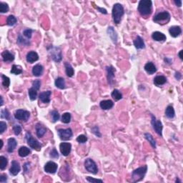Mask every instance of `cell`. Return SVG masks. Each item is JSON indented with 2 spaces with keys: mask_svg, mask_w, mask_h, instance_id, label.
Returning a JSON list of instances; mask_svg holds the SVG:
<instances>
[{
  "mask_svg": "<svg viewBox=\"0 0 183 183\" xmlns=\"http://www.w3.org/2000/svg\"><path fill=\"white\" fill-rule=\"evenodd\" d=\"M16 145H17V142L16 139L14 138H10L8 139V149H7L8 152H12L16 148Z\"/></svg>",
  "mask_w": 183,
  "mask_h": 183,
  "instance_id": "obj_27",
  "label": "cell"
},
{
  "mask_svg": "<svg viewBox=\"0 0 183 183\" xmlns=\"http://www.w3.org/2000/svg\"><path fill=\"white\" fill-rule=\"evenodd\" d=\"M33 30L31 29H27L23 31V34L26 38L30 39L31 37V34H32Z\"/></svg>",
  "mask_w": 183,
  "mask_h": 183,
  "instance_id": "obj_47",
  "label": "cell"
},
{
  "mask_svg": "<svg viewBox=\"0 0 183 183\" xmlns=\"http://www.w3.org/2000/svg\"><path fill=\"white\" fill-rule=\"evenodd\" d=\"M0 160H1V164H0V169L1 170H4L5 169L7 165V163H8V160L4 156H1L0 157Z\"/></svg>",
  "mask_w": 183,
  "mask_h": 183,
  "instance_id": "obj_39",
  "label": "cell"
},
{
  "mask_svg": "<svg viewBox=\"0 0 183 183\" xmlns=\"http://www.w3.org/2000/svg\"><path fill=\"white\" fill-rule=\"evenodd\" d=\"M55 86L57 88L60 89H63L65 88V81H64V78L62 77H58L55 80Z\"/></svg>",
  "mask_w": 183,
  "mask_h": 183,
  "instance_id": "obj_31",
  "label": "cell"
},
{
  "mask_svg": "<svg viewBox=\"0 0 183 183\" xmlns=\"http://www.w3.org/2000/svg\"><path fill=\"white\" fill-rule=\"evenodd\" d=\"M26 139H27V144L29 145V146L30 147L31 149L34 150H37V151L41 150V148H42L41 144L40 143V142H39L37 139H34V138L31 136V133L27 132Z\"/></svg>",
  "mask_w": 183,
  "mask_h": 183,
  "instance_id": "obj_5",
  "label": "cell"
},
{
  "mask_svg": "<svg viewBox=\"0 0 183 183\" xmlns=\"http://www.w3.org/2000/svg\"><path fill=\"white\" fill-rule=\"evenodd\" d=\"M175 109L172 105H168L165 109V115L169 119H172L175 117Z\"/></svg>",
  "mask_w": 183,
  "mask_h": 183,
  "instance_id": "obj_30",
  "label": "cell"
},
{
  "mask_svg": "<svg viewBox=\"0 0 183 183\" xmlns=\"http://www.w3.org/2000/svg\"><path fill=\"white\" fill-rule=\"evenodd\" d=\"M169 34L172 37H178L182 33V29L180 26H172L169 29Z\"/></svg>",
  "mask_w": 183,
  "mask_h": 183,
  "instance_id": "obj_16",
  "label": "cell"
},
{
  "mask_svg": "<svg viewBox=\"0 0 183 183\" xmlns=\"http://www.w3.org/2000/svg\"><path fill=\"white\" fill-rule=\"evenodd\" d=\"M17 19L14 15H10L7 19V24L9 26H14L16 25Z\"/></svg>",
  "mask_w": 183,
  "mask_h": 183,
  "instance_id": "obj_37",
  "label": "cell"
},
{
  "mask_svg": "<svg viewBox=\"0 0 183 183\" xmlns=\"http://www.w3.org/2000/svg\"><path fill=\"white\" fill-rule=\"evenodd\" d=\"M39 59V55L34 51H31L27 55V61L29 63H33Z\"/></svg>",
  "mask_w": 183,
  "mask_h": 183,
  "instance_id": "obj_20",
  "label": "cell"
},
{
  "mask_svg": "<svg viewBox=\"0 0 183 183\" xmlns=\"http://www.w3.org/2000/svg\"><path fill=\"white\" fill-rule=\"evenodd\" d=\"M52 94V92L48 90L43 92L40 94V100L44 103H49L50 102V96Z\"/></svg>",
  "mask_w": 183,
  "mask_h": 183,
  "instance_id": "obj_17",
  "label": "cell"
},
{
  "mask_svg": "<svg viewBox=\"0 0 183 183\" xmlns=\"http://www.w3.org/2000/svg\"><path fill=\"white\" fill-rule=\"evenodd\" d=\"M17 42L19 44H23V45H25V46L29 45V44H30L29 40H25V39H23V37H22L21 35H19V37H18Z\"/></svg>",
  "mask_w": 183,
  "mask_h": 183,
  "instance_id": "obj_42",
  "label": "cell"
},
{
  "mask_svg": "<svg viewBox=\"0 0 183 183\" xmlns=\"http://www.w3.org/2000/svg\"><path fill=\"white\" fill-rule=\"evenodd\" d=\"M134 45L136 49H144L145 47V42H144L143 39L141 37H139V36H137L135 40H134Z\"/></svg>",
  "mask_w": 183,
  "mask_h": 183,
  "instance_id": "obj_23",
  "label": "cell"
},
{
  "mask_svg": "<svg viewBox=\"0 0 183 183\" xmlns=\"http://www.w3.org/2000/svg\"><path fill=\"white\" fill-rule=\"evenodd\" d=\"M2 146H3V141L1 139V147H0V149L2 148Z\"/></svg>",
  "mask_w": 183,
  "mask_h": 183,
  "instance_id": "obj_59",
  "label": "cell"
},
{
  "mask_svg": "<svg viewBox=\"0 0 183 183\" xmlns=\"http://www.w3.org/2000/svg\"><path fill=\"white\" fill-rule=\"evenodd\" d=\"M51 115H52V122H56L59 119V114L57 110L52 111Z\"/></svg>",
  "mask_w": 183,
  "mask_h": 183,
  "instance_id": "obj_43",
  "label": "cell"
},
{
  "mask_svg": "<svg viewBox=\"0 0 183 183\" xmlns=\"http://www.w3.org/2000/svg\"><path fill=\"white\" fill-rule=\"evenodd\" d=\"M44 67L41 64H36L32 68V74L35 76H40L42 74Z\"/></svg>",
  "mask_w": 183,
  "mask_h": 183,
  "instance_id": "obj_24",
  "label": "cell"
},
{
  "mask_svg": "<svg viewBox=\"0 0 183 183\" xmlns=\"http://www.w3.org/2000/svg\"><path fill=\"white\" fill-rule=\"evenodd\" d=\"M36 133H37V135L38 137H42L43 136L45 135L46 132V127H44L43 124H40V123H37L36 124Z\"/></svg>",
  "mask_w": 183,
  "mask_h": 183,
  "instance_id": "obj_15",
  "label": "cell"
},
{
  "mask_svg": "<svg viewBox=\"0 0 183 183\" xmlns=\"http://www.w3.org/2000/svg\"><path fill=\"white\" fill-rule=\"evenodd\" d=\"M111 95H112V98L114 99V100H115V101H118V100H120L122 98V93L120 92L118 89H114L113 91H112V94H111Z\"/></svg>",
  "mask_w": 183,
  "mask_h": 183,
  "instance_id": "obj_32",
  "label": "cell"
},
{
  "mask_svg": "<svg viewBox=\"0 0 183 183\" xmlns=\"http://www.w3.org/2000/svg\"><path fill=\"white\" fill-rule=\"evenodd\" d=\"M1 118H4V119H7V120H9L10 119V114L7 109H1Z\"/></svg>",
  "mask_w": 183,
  "mask_h": 183,
  "instance_id": "obj_41",
  "label": "cell"
},
{
  "mask_svg": "<svg viewBox=\"0 0 183 183\" xmlns=\"http://www.w3.org/2000/svg\"><path fill=\"white\" fill-rule=\"evenodd\" d=\"M7 181V177L5 175H0V182H6Z\"/></svg>",
  "mask_w": 183,
  "mask_h": 183,
  "instance_id": "obj_52",
  "label": "cell"
},
{
  "mask_svg": "<svg viewBox=\"0 0 183 183\" xmlns=\"http://www.w3.org/2000/svg\"><path fill=\"white\" fill-rule=\"evenodd\" d=\"M124 8H123V6L122 4L117 3V4H115L113 6L112 14L114 22H115V23L116 25H118V24L120 23L121 20H122V17L124 15Z\"/></svg>",
  "mask_w": 183,
  "mask_h": 183,
  "instance_id": "obj_2",
  "label": "cell"
},
{
  "mask_svg": "<svg viewBox=\"0 0 183 183\" xmlns=\"http://www.w3.org/2000/svg\"><path fill=\"white\" fill-rule=\"evenodd\" d=\"M92 132L93 134L95 135L97 137H102V135L101 133L100 132V130H99V127L97 126H94L92 128Z\"/></svg>",
  "mask_w": 183,
  "mask_h": 183,
  "instance_id": "obj_46",
  "label": "cell"
},
{
  "mask_svg": "<svg viewBox=\"0 0 183 183\" xmlns=\"http://www.w3.org/2000/svg\"><path fill=\"white\" fill-rule=\"evenodd\" d=\"M147 171V166L145 165L133 170L132 173V181L133 182H138L142 180L145 178Z\"/></svg>",
  "mask_w": 183,
  "mask_h": 183,
  "instance_id": "obj_3",
  "label": "cell"
},
{
  "mask_svg": "<svg viewBox=\"0 0 183 183\" xmlns=\"http://www.w3.org/2000/svg\"><path fill=\"white\" fill-rule=\"evenodd\" d=\"M50 157L53 159H58L59 158V154L55 148L52 149V150L50 152Z\"/></svg>",
  "mask_w": 183,
  "mask_h": 183,
  "instance_id": "obj_50",
  "label": "cell"
},
{
  "mask_svg": "<svg viewBox=\"0 0 183 183\" xmlns=\"http://www.w3.org/2000/svg\"><path fill=\"white\" fill-rule=\"evenodd\" d=\"M106 70H107V80L108 82L110 85H112L114 81V78H115V68L112 66H107L106 67Z\"/></svg>",
  "mask_w": 183,
  "mask_h": 183,
  "instance_id": "obj_14",
  "label": "cell"
},
{
  "mask_svg": "<svg viewBox=\"0 0 183 183\" xmlns=\"http://www.w3.org/2000/svg\"><path fill=\"white\" fill-rule=\"evenodd\" d=\"M30 152H31L30 150H29L28 147H25V146L21 147L19 149V150H18V154H19V155L21 157H27V156H28L29 154H30Z\"/></svg>",
  "mask_w": 183,
  "mask_h": 183,
  "instance_id": "obj_28",
  "label": "cell"
},
{
  "mask_svg": "<svg viewBox=\"0 0 183 183\" xmlns=\"http://www.w3.org/2000/svg\"><path fill=\"white\" fill-rule=\"evenodd\" d=\"M49 54L51 55V58L56 62H59L62 59L61 56V49L59 47H55V46H51L50 47L48 48Z\"/></svg>",
  "mask_w": 183,
  "mask_h": 183,
  "instance_id": "obj_6",
  "label": "cell"
},
{
  "mask_svg": "<svg viewBox=\"0 0 183 183\" xmlns=\"http://www.w3.org/2000/svg\"><path fill=\"white\" fill-rule=\"evenodd\" d=\"M85 167L88 172L93 174V175H96L98 172V168H97V165L94 163V160H92L90 158L85 160Z\"/></svg>",
  "mask_w": 183,
  "mask_h": 183,
  "instance_id": "obj_7",
  "label": "cell"
},
{
  "mask_svg": "<svg viewBox=\"0 0 183 183\" xmlns=\"http://www.w3.org/2000/svg\"><path fill=\"white\" fill-rule=\"evenodd\" d=\"M145 70L149 74H152L157 71V68H156L155 65L153 64L151 61L147 63L145 66Z\"/></svg>",
  "mask_w": 183,
  "mask_h": 183,
  "instance_id": "obj_26",
  "label": "cell"
},
{
  "mask_svg": "<svg viewBox=\"0 0 183 183\" xmlns=\"http://www.w3.org/2000/svg\"><path fill=\"white\" fill-rule=\"evenodd\" d=\"M107 33L112 41L115 44H117V34L112 27H109L107 28Z\"/></svg>",
  "mask_w": 183,
  "mask_h": 183,
  "instance_id": "obj_22",
  "label": "cell"
},
{
  "mask_svg": "<svg viewBox=\"0 0 183 183\" xmlns=\"http://www.w3.org/2000/svg\"><path fill=\"white\" fill-rule=\"evenodd\" d=\"M1 97V104H0V105L2 106L3 105V102H3V97Z\"/></svg>",
  "mask_w": 183,
  "mask_h": 183,
  "instance_id": "obj_58",
  "label": "cell"
},
{
  "mask_svg": "<svg viewBox=\"0 0 183 183\" xmlns=\"http://www.w3.org/2000/svg\"><path fill=\"white\" fill-rule=\"evenodd\" d=\"M59 150H60V152L61 154L65 157L68 156L69 154L71 152L72 150V145L70 143L68 142H61L59 145Z\"/></svg>",
  "mask_w": 183,
  "mask_h": 183,
  "instance_id": "obj_11",
  "label": "cell"
},
{
  "mask_svg": "<svg viewBox=\"0 0 183 183\" xmlns=\"http://www.w3.org/2000/svg\"><path fill=\"white\" fill-rule=\"evenodd\" d=\"M1 79H2V85L5 88H8L10 85V79L8 76L1 74Z\"/></svg>",
  "mask_w": 183,
  "mask_h": 183,
  "instance_id": "obj_38",
  "label": "cell"
},
{
  "mask_svg": "<svg viewBox=\"0 0 183 183\" xmlns=\"http://www.w3.org/2000/svg\"><path fill=\"white\" fill-rule=\"evenodd\" d=\"M145 137L148 142H150V144L151 145V146L153 148H156V142L154 140V139L153 138V137L151 135L150 133H145Z\"/></svg>",
  "mask_w": 183,
  "mask_h": 183,
  "instance_id": "obj_34",
  "label": "cell"
},
{
  "mask_svg": "<svg viewBox=\"0 0 183 183\" xmlns=\"http://www.w3.org/2000/svg\"><path fill=\"white\" fill-rule=\"evenodd\" d=\"M152 2L150 0H141L138 4V12L142 16H148L152 12Z\"/></svg>",
  "mask_w": 183,
  "mask_h": 183,
  "instance_id": "obj_1",
  "label": "cell"
},
{
  "mask_svg": "<svg viewBox=\"0 0 183 183\" xmlns=\"http://www.w3.org/2000/svg\"><path fill=\"white\" fill-rule=\"evenodd\" d=\"M151 123H152V125L153 129L154 130V131L160 136H163V126L162 122L160 120H157L156 117L154 115H152V120H151Z\"/></svg>",
  "mask_w": 183,
  "mask_h": 183,
  "instance_id": "obj_10",
  "label": "cell"
},
{
  "mask_svg": "<svg viewBox=\"0 0 183 183\" xmlns=\"http://www.w3.org/2000/svg\"><path fill=\"white\" fill-rule=\"evenodd\" d=\"M20 170L21 167L19 163H18L17 161H16V160H13V161L12 162V165L10 169V174H11L12 175H13V176H16V175H17L18 174H19Z\"/></svg>",
  "mask_w": 183,
  "mask_h": 183,
  "instance_id": "obj_13",
  "label": "cell"
},
{
  "mask_svg": "<svg viewBox=\"0 0 183 183\" xmlns=\"http://www.w3.org/2000/svg\"><path fill=\"white\" fill-rule=\"evenodd\" d=\"M86 179H87V180L88 181V182H92V183H97V182L102 183V182H103V180H100V179H95V178H91V177H89V176L87 177Z\"/></svg>",
  "mask_w": 183,
  "mask_h": 183,
  "instance_id": "obj_49",
  "label": "cell"
},
{
  "mask_svg": "<svg viewBox=\"0 0 183 183\" xmlns=\"http://www.w3.org/2000/svg\"><path fill=\"white\" fill-rule=\"evenodd\" d=\"M1 57L2 59L4 62L7 61H12L14 59V55L12 54L11 52H9L8 50H5L1 53Z\"/></svg>",
  "mask_w": 183,
  "mask_h": 183,
  "instance_id": "obj_19",
  "label": "cell"
},
{
  "mask_svg": "<svg viewBox=\"0 0 183 183\" xmlns=\"http://www.w3.org/2000/svg\"><path fill=\"white\" fill-rule=\"evenodd\" d=\"M100 107L104 110H107V109H110L113 107L114 103L112 100H102L100 102Z\"/></svg>",
  "mask_w": 183,
  "mask_h": 183,
  "instance_id": "obj_21",
  "label": "cell"
},
{
  "mask_svg": "<svg viewBox=\"0 0 183 183\" xmlns=\"http://www.w3.org/2000/svg\"><path fill=\"white\" fill-rule=\"evenodd\" d=\"M175 2V4H176L178 7H180L181 6H182V1H180V0H178V1H174Z\"/></svg>",
  "mask_w": 183,
  "mask_h": 183,
  "instance_id": "obj_56",
  "label": "cell"
},
{
  "mask_svg": "<svg viewBox=\"0 0 183 183\" xmlns=\"http://www.w3.org/2000/svg\"><path fill=\"white\" fill-rule=\"evenodd\" d=\"M152 38L154 41L157 42H165L167 39L166 36L160 31H154L152 34Z\"/></svg>",
  "mask_w": 183,
  "mask_h": 183,
  "instance_id": "obj_18",
  "label": "cell"
},
{
  "mask_svg": "<svg viewBox=\"0 0 183 183\" xmlns=\"http://www.w3.org/2000/svg\"><path fill=\"white\" fill-rule=\"evenodd\" d=\"M64 67H65V72L66 74L69 76V77H72L74 74V70L73 67H72L71 64L68 62L64 63Z\"/></svg>",
  "mask_w": 183,
  "mask_h": 183,
  "instance_id": "obj_29",
  "label": "cell"
},
{
  "mask_svg": "<svg viewBox=\"0 0 183 183\" xmlns=\"http://www.w3.org/2000/svg\"><path fill=\"white\" fill-rule=\"evenodd\" d=\"M182 53H183V51L182 50H180V52H179V54H178V56H179V57L181 59H183V56H182Z\"/></svg>",
  "mask_w": 183,
  "mask_h": 183,
  "instance_id": "obj_57",
  "label": "cell"
},
{
  "mask_svg": "<svg viewBox=\"0 0 183 183\" xmlns=\"http://www.w3.org/2000/svg\"><path fill=\"white\" fill-rule=\"evenodd\" d=\"M76 141H77L79 143H85V142L87 141V137L85 135H81L78 136L77 138H76Z\"/></svg>",
  "mask_w": 183,
  "mask_h": 183,
  "instance_id": "obj_44",
  "label": "cell"
},
{
  "mask_svg": "<svg viewBox=\"0 0 183 183\" xmlns=\"http://www.w3.org/2000/svg\"><path fill=\"white\" fill-rule=\"evenodd\" d=\"M40 87H41V82L39 79H36L34 82H32V87H34V89H37V91L40 89Z\"/></svg>",
  "mask_w": 183,
  "mask_h": 183,
  "instance_id": "obj_45",
  "label": "cell"
},
{
  "mask_svg": "<svg viewBox=\"0 0 183 183\" xmlns=\"http://www.w3.org/2000/svg\"><path fill=\"white\" fill-rule=\"evenodd\" d=\"M29 163H25V165H24V169H25V172H29Z\"/></svg>",
  "mask_w": 183,
  "mask_h": 183,
  "instance_id": "obj_55",
  "label": "cell"
},
{
  "mask_svg": "<svg viewBox=\"0 0 183 183\" xmlns=\"http://www.w3.org/2000/svg\"><path fill=\"white\" fill-rule=\"evenodd\" d=\"M13 131H14L15 135H19L22 132V127L20 125H18V124L14 125V127H13Z\"/></svg>",
  "mask_w": 183,
  "mask_h": 183,
  "instance_id": "obj_48",
  "label": "cell"
},
{
  "mask_svg": "<svg viewBox=\"0 0 183 183\" xmlns=\"http://www.w3.org/2000/svg\"><path fill=\"white\" fill-rule=\"evenodd\" d=\"M14 117L18 120L27 122L30 117V112L25 109H17L14 113Z\"/></svg>",
  "mask_w": 183,
  "mask_h": 183,
  "instance_id": "obj_8",
  "label": "cell"
},
{
  "mask_svg": "<svg viewBox=\"0 0 183 183\" xmlns=\"http://www.w3.org/2000/svg\"><path fill=\"white\" fill-rule=\"evenodd\" d=\"M170 20V14L168 12L164 11L158 13L154 16L153 21L159 24H167Z\"/></svg>",
  "mask_w": 183,
  "mask_h": 183,
  "instance_id": "obj_4",
  "label": "cell"
},
{
  "mask_svg": "<svg viewBox=\"0 0 183 183\" xmlns=\"http://www.w3.org/2000/svg\"><path fill=\"white\" fill-rule=\"evenodd\" d=\"M10 8L7 3L0 2V12L1 13H6L9 11Z\"/></svg>",
  "mask_w": 183,
  "mask_h": 183,
  "instance_id": "obj_40",
  "label": "cell"
},
{
  "mask_svg": "<svg viewBox=\"0 0 183 183\" xmlns=\"http://www.w3.org/2000/svg\"><path fill=\"white\" fill-rule=\"evenodd\" d=\"M58 165L57 163H54V162L49 161L48 163H46V165H44V169L46 172L50 174H55V172L57 170Z\"/></svg>",
  "mask_w": 183,
  "mask_h": 183,
  "instance_id": "obj_12",
  "label": "cell"
},
{
  "mask_svg": "<svg viewBox=\"0 0 183 183\" xmlns=\"http://www.w3.org/2000/svg\"><path fill=\"white\" fill-rule=\"evenodd\" d=\"M96 8H97V10H98L99 12H100L102 13V14H107V10H105V9L101 8V7H96Z\"/></svg>",
  "mask_w": 183,
  "mask_h": 183,
  "instance_id": "obj_53",
  "label": "cell"
},
{
  "mask_svg": "<svg viewBox=\"0 0 183 183\" xmlns=\"http://www.w3.org/2000/svg\"><path fill=\"white\" fill-rule=\"evenodd\" d=\"M6 130H7V124L3 121H1L0 122V134H3Z\"/></svg>",
  "mask_w": 183,
  "mask_h": 183,
  "instance_id": "obj_51",
  "label": "cell"
},
{
  "mask_svg": "<svg viewBox=\"0 0 183 183\" xmlns=\"http://www.w3.org/2000/svg\"><path fill=\"white\" fill-rule=\"evenodd\" d=\"M58 135L62 140H69L72 137V131L70 128L59 129L57 131Z\"/></svg>",
  "mask_w": 183,
  "mask_h": 183,
  "instance_id": "obj_9",
  "label": "cell"
},
{
  "mask_svg": "<svg viewBox=\"0 0 183 183\" xmlns=\"http://www.w3.org/2000/svg\"><path fill=\"white\" fill-rule=\"evenodd\" d=\"M71 114L69 113V112H65L61 116V122L64 124H68L71 121Z\"/></svg>",
  "mask_w": 183,
  "mask_h": 183,
  "instance_id": "obj_36",
  "label": "cell"
},
{
  "mask_svg": "<svg viewBox=\"0 0 183 183\" xmlns=\"http://www.w3.org/2000/svg\"><path fill=\"white\" fill-rule=\"evenodd\" d=\"M167 82V78L163 75H158L154 79V84L156 86H161Z\"/></svg>",
  "mask_w": 183,
  "mask_h": 183,
  "instance_id": "obj_25",
  "label": "cell"
},
{
  "mask_svg": "<svg viewBox=\"0 0 183 183\" xmlns=\"http://www.w3.org/2000/svg\"><path fill=\"white\" fill-rule=\"evenodd\" d=\"M175 79H178V80H180V79L182 78V74H181V73H180L179 72H176L175 74Z\"/></svg>",
  "mask_w": 183,
  "mask_h": 183,
  "instance_id": "obj_54",
  "label": "cell"
},
{
  "mask_svg": "<svg viewBox=\"0 0 183 183\" xmlns=\"http://www.w3.org/2000/svg\"><path fill=\"white\" fill-rule=\"evenodd\" d=\"M10 72H11L12 74H16V75H18V74H22V73L23 72V71H22V67H20V66H18V65H16V64H14V65L12 66V70H11V71H10Z\"/></svg>",
  "mask_w": 183,
  "mask_h": 183,
  "instance_id": "obj_33",
  "label": "cell"
},
{
  "mask_svg": "<svg viewBox=\"0 0 183 183\" xmlns=\"http://www.w3.org/2000/svg\"><path fill=\"white\" fill-rule=\"evenodd\" d=\"M28 93H29V98H30L31 101H34V100H35L37 99V90L34 89V87L29 88V90H28Z\"/></svg>",
  "mask_w": 183,
  "mask_h": 183,
  "instance_id": "obj_35",
  "label": "cell"
}]
</instances>
